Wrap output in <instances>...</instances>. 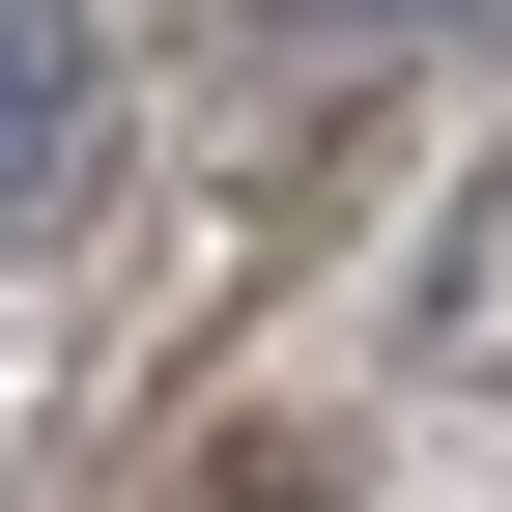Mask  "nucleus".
I'll use <instances>...</instances> for the list:
<instances>
[{"label": "nucleus", "instance_id": "f03ea898", "mask_svg": "<svg viewBox=\"0 0 512 512\" xmlns=\"http://www.w3.org/2000/svg\"><path fill=\"white\" fill-rule=\"evenodd\" d=\"M427 342H456V370H512V171L427 228Z\"/></svg>", "mask_w": 512, "mask_h": 512}, {"label": "nucleus", "instance_id": "f257e3e1", "mask_svg": "<svg viewBox=\"0 0 512 512\" xmlns=\"http://www.w3.org/2000/svg\"><path fill=\"white\" fill-rule=\"evenodd\" d=\"M86 200V0H0V256Z\"/></svg>", "mask_w": 512, "mask_h": 512}]
</instances>
